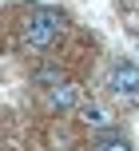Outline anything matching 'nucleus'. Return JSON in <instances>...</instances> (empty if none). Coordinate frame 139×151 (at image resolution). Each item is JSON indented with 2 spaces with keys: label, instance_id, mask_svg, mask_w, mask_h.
<instances>
[{
  "label": "nucleus",
  "instance_id": "f257e3e1",
  "mask_svg": "<svg viewBox=\"0 0 139 151\" xmlns=\"http://www.w3.org/2000/svg\"><path fill=\"white\" fill-rule=\"evenodd\" d=\"M64 28H68V16L60 12V8H28V20H24V48H32V52H48V48H56V40L64 36Z\"/></svg>",
  "mask_w": 139,
  "mask_h": 151
},
{
  "label": "nucleus",
  "instance_id": "f03ea898",
  "mask_svg": "<svg viewBox=\"0 0 139 151\" xmlns=\"http://www.w3.org/2000/svg\"><path fill=\"white\" fill-rule=\"evenodd\" d=\"M107 88L115 91V96H139V64L135 60H111Z\"/></svg>",
  "mask_w": 139,
  "mask_h": 151
},
{
  "label": "nucleus",
  "instance_id": "7ed1b4c3",
  "mask_svg": "<svg viewBox=\"0 0 139 151\" xmlns=\"http://www.w3.org/2000/svg\"><path fill=\"white\" fill-rule=\"evenodd\" d=\"M76 104H80L76 83H60V88H48V107H52V111H72Z\"/></svg>",
  "mask_w": 139,
  "mask_h": 151
},
{
  "label": "nucleus",
  "instance_id": "20e7f679",
  "mask_svg": "<svg viewBox=\"0 0 139 151\" xmlns=\"http://www.w3.org/2000/svg\"><path fill=\"white\" fill-rule=\"evenodd\" d=\"M95 151H135V147H131V139H127L123 131L107 127V131H100V139H95Z\"/></svg>",
  "mask_w": 139,
  "mask_h": 151
},
{
  "label": "nucleus",
  "instance_id": "39448f33",
  "mask_svg": "<svg viewBox=\"0 0 139 151\" xmlns=\"http://www.w3.org/2000/svg\"><path fill=\"white\" fill-rule=\"evenodd\" d=\"M36 83L40 88H60V83H68V76L60 68H52V64H44V68H36Z\"/></svg>",
  "mask_w": 139,
  "mask_h": 151
}]
</instances>
